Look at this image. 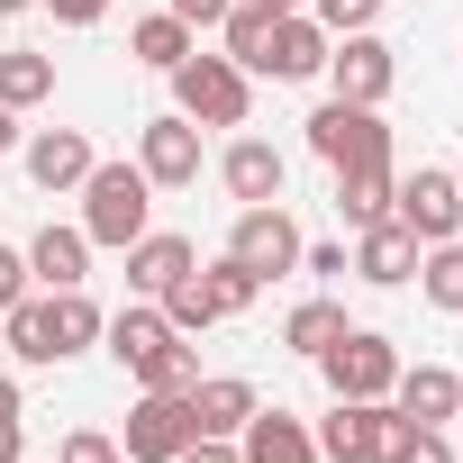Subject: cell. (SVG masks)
Returning <instances> with one entry per match:
<instances>
[{"mask_svg":"<svg viewBox=\"0 0 463 463\" xmlns=\"http://www.w3.org/2000/svg\"><path fill=\"white\" fill-rule=\"evenodd\" d=\"M100 345L118 354V373H128L137 391H191V382H200V345H191L155 300H128V309L100 327Z\"/></svg>","mask_w":463,"mask_h":463,"instance_id":"6da1fadb","label":"cell"},{"mask_svg":"<svg viewBox=\"0 0 463 463\" xmlns=\"http://www.w3.org/2000/svg\"><path fill=\"white\" fill-rule=\"evenodd\" d=\"M173 109H182L191 128H246V109H255V73L191 46V55L173 64Z\"/></svg>","mask_w":463,"mask_h":463,"instance_id":"7a4b0ae2","label":"cell"},{"mask_svg":"<svg viewBox=\"0 0 463 463\" xmlns=\"http://www.w3.org/2000/svg\"><path fill=\"white\" fill-rule=\"evenodd\" d=\"M146 209H155V182L137 173V164H91L82 173V237L91 246H137L146 237Z\"/></svg>","mask_w":463,"mask_h":463,"instance_id":"3957f363","label":"cell"},{"mask_svg":"<svg viewBox=\"0 0 463 463\" xmlns=\"http://www.w3.org/2000/svg\"><path fill=\"white\" fill-rule=\"evenodd\" d=\"M309 155H318L327 173L391 164V128H382V109H364V100H318V109H309Z\"/></svg>","mask_w":463,"mask_h":463,"instance_id":"277c9868","label":"cell"},{"mask_svg":"<svg viewBox=\"0 0 463 463\" xmlns=\"http://www.w3.org/2000/svg\"><path fill=\"white\" fill-rule=\"evenodd\" d=\"M300 218L282 209V200H255V209H237V227H227V255H237L255 282H282V273H300Z\"/></svg>","mask_w":463,"mask_h":463,"instance_id":"5b68a950","label":"cell"},{"mask_svg":"<svg viewBox=\"0 0 463 463\" xmlns=\"http://www.w3.org/2000/svg\"><path fill=\"white\" fill-rule=\"evenodd\" d=\"M318 373H327V400H391V382H400V345L373 336V327H345V336L318 354Z\"/></svg>","mask_w":463,"mask_h":463,"instance_id":"8992f818","label":"cell"},{"mask_svg":"<svg viewBox=\"0 0 463 463\" xmlns=\"http://www.w3.org/2000/svg\"><path fill=\"white\" fill-rule=\"evenodd\" d=\"M391 218L409 227L418 246L463 237V191H454V173H409V182H391Z\"/></svg>","mask_w":463,"mask_h":463,"instance_id":"52a82bcc","label":"cell"},{"mask_svg":"<svg viewBox=\"0 0 463 463\" xmlns=\"http://www.w3.org/2000/svg\"><path fill=\"white\" fill-rule=\"evenodd\" d=\"M327 82H336V100L382 109V100H391V82H400V55H391L373 28H354V37H336V46H327Z\"/></svg>","mask_w":463,"mask_h":463,"instance_id":"ba28073f","label":"cell"},{"mask_svg":"<svg viewBox=\"0 0 463 463\" xmlns=\"http://www.w3.org/2000/svg\"><path fill=\"white\" fill-rule=\"evenodd\" d=\"M191 436H200V427H191L182 391H137V409H128V436H118V454H128V463H173V454H182Z\"/></svg>","mask_w":463,"mask_h":463,"instance_id":"9c48e42d","label":"cell"},{"mask_svg":"<svg viewBox=\"0 0 463 463\" xmlns=\"http://www.w3.org/2000/svg\"><path fill=\"white\" fill-rule=\"evenodd\" d=\"M137 173H146L155 191H182V182H200V128H191L182 109L146 118V128H137Z\"/></svg>","mask_w":463,"mask_h":463,"instance_id":"30bf717a","label":"cell"},{"mask_svg":"<svg viewBox=\"0 0 463 463\" xmlns=\"http://www.w3.org/2000/svg\"><path fill=\"white\" fill-rule=\"evenodd\" d=\"M327 28L309 19V10H282L273 19V37H264V55H255V73H273V82H318L327 73Z\"/></svg>","mask_w":463,"mask_h":463,"instance_id":"8fae6325","label":"cell"},{"mask_svg":"<svg viewBox=\"0 0 463 463\" xmlns=\"http://www.w3.org/2000/svg\"><path fill=\"white\" fill-rule=\"evenodd\" d=\"M191 264H200V246H191V237H173V227H146V237L128 246V300H164Z\"/></svg>","mask_w":463,"mask_h":463,"instance_id":"7c38bea8","label":"cell"},{"mask_svg":"<svg viewBox=\"0 0 463 463\" xmlns=\"http://www.w3.org/2000/svg\"><path fill=\"white\" fill-rule=\"evenodd\" d=\"M382 418H391V400H336L318 418V463H373L382 454Z\"/></svg>","mask_w":463,"mask_h":463,"instance_id":"4fadbf2b","label":"cell"},{"mask_svg":"<svg viewBox=\"0 0 463 463\" xmlns=\"http://www.w3.org/2000/svg\"><path fill=\"white\" fill-rule=\"evenodd\" d=\"M418 273V237L400 218H373V227H354V282H373V291H400Z\"/></svg>","mask_w":463,"mask_h":463,"instance_id":"5bb4252c","label":"cell"},{"mask_svg":"<svg viewBox=\"0 0 463 463\" xmlns=\"http://www.w3.org/2000/svg\"><path fill=\"white\" fill-rule=\"evenodd\" d=\"M182 409H191V427H200V436H237L264 400H255V382H246V373H209V382H191V391H182Z\"/></svg>","mask_w":463,"mask_h":463,"instance_id":"9a60e30c","label":"cell"},{"mask_svg":"<svg viewBox=\"0 0 463 463\" xmlns=\"http://www.w3.org/2000/svg\"><path fill=\"white\" fill-rule=\"evenodd\" d=\"M218 182L237 191V209H255V200H282L291 164H282V146H264V137H237V146L218 155Z\"/></svg>","mask_w":463,"mask_h":463,"instance_id":"2e32d148","label":"cell"},{"mask_svg":"<svg viewBox=\"0 0 463 463\" xmlns=\"http://www.w3.org/2000/svg\"><path fill=\"white\" fill-rule=\"evenodd\" d=\"M28 282H46V291H82V282H91V237L46 218L37 237H28Z\"/></svg>","mask_w":463,"mask_h":463,"instance_id":"e0dca14e","label":"cell"},{"mask_svg":"<svg viewBox=\"0 0 463 463\" xmlns=\"http://www.w3.org/2000/svg\"><path fill=\"white\" fill-rule=\"evenodd\" d=\"M91 164H100V155H91L82 128H37V137H28V182H37V191H82Z\"/></svg>","mask_w":463,"mask_h":463,"instance_id":"ac0fdd59","label":"cell"},{"mask_svg":"<svg viewBox=\"0 0 463 463\" xmlns=\"http://www.w3.org/2000/svg\"><path fill=\"white\" fill-rule=\"evenodd\" d=\"M391 409H400V418H418V427H454V409H463V382H454L445 364H400V382H391Z\"/></svg>","mask_w":463,"mask_h":463,"instance_id":"d6986e66","label":"cell"},{"mask_svg":"<svg viewBox=\"0 0 463 463\" xmlns=\"http://www.w3.org/2000/svg\"><path fill=\"white\" fill-rule=\"evenodd\" d=\"M237 454H246V463H318V436H309V418H291V409H255V418L237 427Z\"/></svg>","mask_w":463,"mask_h":463,"instance_id":"ffe728a7","label":"cell"},{"mask_svg":"<svg viewBox=\"0 0 463 463\" xmlns=\"http://www.w3.org/2000/svg\"><path fill=\"white\" fill-rule=\"evenodd\" d=\"M37 100H55V55L10 46L0 55V109H37Z\"/></svg>","mask_w":463,"mask_h":463,"instance_id":"44dd1931","label":"cell"},{"mask_svg":"<svg viewBox=\"0 0 463 463\" xmlns=\"http://www.w3.org/2000/svg\"><path fill=\"white\" fill-rule=\"evenodd\" d=\"M336 218H345V227L391 218V164H354V173H336Z\"/></svg>","mask_w":463,"mask_h":463,"instance_id":"7402d4cb","label":"cell"},{"mask_svg":"<svg viewBox=\"0 0 463 463\" xmlns=\"http://www.w3.org/2000/svg\"><path fill=\"white\" fill-rule=\"evenodd\" d=\"M0 327H10V354H19V364H64V354H55V300H37V291H28Z\"/></svg>","mask_w":463,"mask_h":463,"instance_id":"603a6c76","label":"cell"},{"mask_svg":"<svg viewBox=\"0 0 463 463\" xmlns=\"http://www.w3.org/2000/svg\"><path fill=\"white\" fill-rule=\"evenodd\" d=\"M128 55H137L146 73H173V64L191 55V28H182L173 10H155V19H137V28H128Z\"/></svg>","mask_w":463,"mask_h":463,"instance_id":"cb8c5ba5","label":"cell"},{"mask_svg":"<svg viewBox=\"0 0 463 463\" xmlns=\"http://www.w3.org/2000/svg\"><path fill=\"white\" fill-rule=\"evenodd\" d=\"M373 463H454V445H445V427H418V418H382V454Z\"/></svg>","mask_w":463,"mask_h":463,"instance_id":"d4e9b609","label":"cell"},{"mask_svg":"<svg viewBox=\"0 0 463 463\" xmlns=\"http://www.w3.org/2000/svg\"><path fill=\"white\" fill-rule=\"evenodd\" d=\"M155 309H164V318H173V327H182V336H200V327H218V318H227V309H218V291H209V273H200V264H191V273H182V282H173V291H164V300H155Z\"/></svg>","mask_w":463,"mask_h":463,"instance_id":"484cf974","label":"cell"},{"mask_svg":"<svg viewBox=\"0 0 463 463\" xmlns=\"http://www.w3.org/2000/svg\"><path fill=\"white\" fill-rule=\"evenodd\" d=\"M46 300H55V354H64V364H73V354H91V345H100V327H109V318L91 309V291H46Z\"/></svg>","mask_w":463,"mask_h":463,"instance_id":"4316f807","label":"cell"},{"mask_svg":"<svg viewBox=\"0 0 463 463\" xmlns=\"http://www.w3.org/2000/svg\"><path fill=\"white\" fill-rule=\"evenodd\" d=\"M336 336H345V309H336V300H300V309L282 318V345H291V354H309V364H318Z\"/></svg>","mask_w":463,"mask_h":463,"instance_id":"83f0119b","label":"cell"},{"mask_svg":"<svg viewBox=\"0 0 463 463\" xmlns=\"http://www.w3.org/2000/svg\"><path fill=\"white\" fill-rule=\"evenodd\" d=\"M418 291H427L436 309H454V318H463V237H445V246H418Z\"/></svg>","mask_w":463,"mask_h":463,"instance_id":"f1b7e54d","label":"cell"},{"mask_svg":"<svg viewBox=\"0 0 463 463\" xmlns=\"http://www.w3.org/2000/svg\"><path fill=\"white\" fill-rule=\"evenodd\" d=\"M273 19H282V10H264V0H237V10L218 19V28H227V46H218V55L255 73V55H264V37H273Z\"/></svg>","mask_w":463,"mask_h":463,"instance_id":"f546056e","label":"cell"},{"mask_svg":"<svg viewBox=\"0 0 463 463\" xmlns=\"http://www.w3.org/2000/svg\"><path fill=\"white\" fill-rule=\"evenodd\" d=\"M200 273H209V291H218V309H227V318H237V309H255V291H264L237 255H218V264H200Z\"/></svg>","mask_w":463,"mask_h":463,"instance_id":"4dcf8cb0","label":"cell"},{"mask_svg":"<svg viewBox=\"0 0 463 463\" xmlns=\"http://www.w3.org/2000/svg\"><path fill=\"white\" fill-rule=\"evenodd\" d=\"M300 10H309L327 37H354V28H373V19H382V0H300Z\"/></svg>","mask_w":463,"mask_h":463,"instance_id":"1f68e13d","label":"cell"},{"mask_svg":"<svg viewBox=\"0 0 463 463\" xmlns=\"http://www.w3.org/2000/svg\"><path fill=\"white\" fill-rule=\"evenodd\" d=\"M28 291H37V282H28V246H0V318H10Z\"/></svg>","mask_w":463,"mask_h":463,"instance_id":"d6a6232c","label":"cell"},{"mask_svg":"<svg viewBox=\"0 0 463 463\" xmlns=\"http://www.w3.org/2000/svg\"><path fill=\"white\" fill-rule=\"evenodd\" d=\"M300 273H318V282H345V273H354V255H345V246H300Z\"/></svg>","mask_w":463,"mask_h":463,"instance_id":"836d02e7","label":"cell"},{"mask_svg":"<svg viewBox=\"0 0 463 463\" xmlns=\"http://www.w3.org/2000/svg\"><path fill=\"white\" fill-rule=\"evenodd\" d=\"M173 463H246V454H237V436H191Z\"/></svg>","mask_w":463,"mask_h":463,"instance_id":"e575fe53","label":"cell"},{"mask_svg":"<svg viewBox=\"0 0 463 463\" xmlns=\"http://www.w3.org/2000/svg\"><path fill=\"white\" fill-rule=\"evenodd\" d=\"M164 10H173V19H182V28H218V19H227V10H237V0H164Z\"/></svg>","mask_w":463,"mask_h":463,"instance_id":"d590c367","label":"cell"},{"mask_svg":"<svg viewBox=\"0 0 463 463\" xmlns=\"http://www.w3.org/2000/svg\"><path fill=\"white\" fill-rule=\"evenodd\" d=\"M55 10V28H91V19H109V0H46Z\"/></svg>","mask_w":463,"mask_h":463,"instance_id":"8d00e7d4","label":"cell"},{"mask_svg":"<svg viewBox=\"0 0 463 463\" xmlns=\"http://www.w3.org/2000/svg\"><path fill=\"white\" fill-rule=\"evenodd\" d=\"M0 463H28V436H19V418H0Z\"/></svg>","mask_w":463,"mask_h":463,"instance_id":"74e56055","label":"cell"},{"mask_svg":"<svg viewBox=\"0 0 463 463\" xmlns=\"http://www.w3.org/2000/svg\"><path fill=\"white\" fill-rule=\"evenodd\" d=\"M0 418H19V373H0Z\"/></svg>","mask_w":463,"mask_h":463,"instance_id":"f35d334b","label":"cell"},{"mask_svg":"<svg viewBox=\"0 0 463 463\" xmlns=\"http://www.w3.org/2000/svg\"><path fill=\"white\" fill-rule=\"evenodd\" d=\"M19 146V109H0V155H10Z\"/></svg>","mask_w":463,"mask_h":463,"instance_id":"ab89813d","label":"cell"},{"mask_svg":"<svg viewBox=\"0 0 463 463\" xmlns=\"http://www.w3.org/2000/svg\"><path fill=\"white\" fill-rule=\"evenodd\" d=\"M19 10H37V0H0V19H19Z\"/></svg>","mask_w":463,"mask_h":463,"instance_id":"60d3db41","label":"cell"},{"mask_svg":"<svg viewBox=\"0 0 463 463\" xmlns=\"http://www.w3.org/2000/svg\"><path fill=\"white\" fill-rule=\"evenodd\" d=\"M91 463H128V454H118V445H109V454H91Z\"/></svg>","mask_w":463,"mask_h":463,"instance_id":"b9f144b4","label":"cell"},{"mask_svg":"<svg viewBox=\"0 0 463 463\" xmlns=\"http://www.w3.org/2000/svg\"><path fill=\"white\" fill-rule=\"evenodd\" d=\"M264 10H300V0H264Z\"/></svg>","mask_w":463,"mask_h":463,"instance_id":"7bdbcfd3","label":"cell"},{"mask_svg":"<svg viewBox=\"0 0 463 463\" xmlns=\"http://www.w3.org/2000/svg\"><path fill=\"white\" fill-rule=\"evenodd\" d=\"M454 191H463V164H454Z\"/></svg>","mask_w":463,"mask_h":463,"instance_id":"ee69618b","label":"cell"},{"mask_svg":"<svg viewBox=\"0 0 463 463\" xmlns=\"http://www.w3.org/2000/svg\"><path fill=\"white\" fill-rule=\"evenodd\" d=\"M454 418H463V409H454Z\"/></svg>","mask_w":463,"mask_h":463,"instance_id":"f6af8a7d","label":"cell"}]
</instances>
